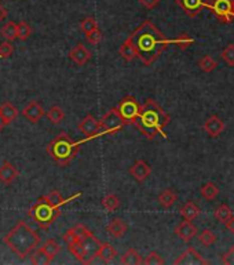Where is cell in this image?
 Wrapping results in <instances>:
<instances>
[{
	"label": "cell",
	"mask_w": 234,
	"mask_h": 265,
	"mask_svg": "<svg viewBox=\"0 0 234 265\" xmlns=\"http://www.w3.org/2000/svg\"><path fill=\"white\" fill-rule=\"evenodd\" d=\"M3 242L20 258H25L38 249L39 244H40V236L28 224L18 222L16 227L6 235Z\"/></svg>",
	"instance_id": "obj_3"
},
{
	"label": "cell",
	"mask_w": 234,
	"mask_h": 265,
	"mask_svg": "<svg viewBox=\"0 0 234 265\" xmlns=\"http://www.w3.org/2000/svg\"><path fill=\"white\" fill-rule=\"evenodd\" d=\"M101 129L102 134H114L117 131H120L126 125V122L122 118V115L119 114L117 108H112L103 115L101 120Z\"/></svg>",
	"instance_id": "obj_7"
},
{
	"label": "cell",
	"mask_w": 234,
	"mask_h": 265,
	"mask_svg": "<svg viewBox=\"0 0 234 265\" xmlns=\"http://www.w3.org/2000/svg\"><path fill=\"white\" fill-rule=\"evenodd\" d=\"M80 242H81V244L84 246L85 253H87V257H88V261H90L91 264V262L98 257V253H99V249H101L102 243L95 238V236H94V235H92V233H90L88 236H85V238L81 239Z\"/></svg>",
	"instance_id": "obj_12"
},
{
	"label": "cell",
	"mask_w": 234,
	"mask_h": 265,
	"mask_svg": "<svg viewBox=\"0 0 234 265\" xmlns=\"http://www.w3.org/2000/svg\"><path fill=\"white\" fill-rule=\"evenodd\" d=\"M106 231L113 238H122L128 231V227L122 218H113V220H110L109 224H107Z\"/></svg>",
	"instance_id": "obj_19"
},
{
	"label": "cell",
	"mask_w": 234,
	"mask_h": 265,
	"mask_svg": "<svg viewBox=\"0 0 234 265\" xmlns=\"http://www.w3.org/2000/svg\"><path fill=\"white\" fill-rule=\"evenodd\" d=\"M197 65L198 68L202 70V72H205V73H209V72H212L218 68V61H215L211 57V55H204L201 60L197 62Z\"/></svg>",
	"instance_id": "obj_30"
},
{
	"label": "cell",
	"mask_w": 234,
	"mask_h": 265,
	"mask_svg": "<svg viewBox=\"0 0 234 265\" xmlns=\"http://www.w3.org/2000/svg\"><path fill=\"white\" fill-rule=\"evenodd\" d=\"M0 35L9 40V42H13L14 39L18 38V24H16L14 21H9L6 22L5 25L0 29Z\"/></svg>",
	"instance_id": "obj_25"
},
{
	"label": "cell",
	"mask_w": 234,
	"mask_h": 265,
	"mask_svg": "<svg viewBox=\"0 0 234 265\" xmlns=\"http://www.w3.org/2000/svg\"><path fill=\"white\" fill-rule=\"evenodd\" d=\"M7 125H9V122L5 119V116H3V115L0 114V130H3Z\"/></svg>",
	"instance_id": "obj_46"
},
{
	"label": "cell",
	"mask_w": 234,
	"mask_h": 265,
	"mask_svg": "<svg viewBox=\"0 0 234 265\" xmlns=\"http://www.w3.org/2000/svg\"><path fill=\"white\" fill-rule=\"evenodd\" d=\"M128 39L137 50L138 58L146 66L152 65L164 53L167 47L172 44V40L165 38L164 33L150 20L142 21V24L128 36Z\"/></svg>",
	"instance_id": "obj_1"
},
{
	"label": "cell",
	"mask_w": 234,
	"mask_h": 265,
	"mask_svg": "<svg viewBox=\"0 0 234 265\" xmlns=\"http://www.w3.org/2000/svg\"><path fill=\"white\" fill-rule=\"evenodd\" d=\"M208 9L223 24H230L233 21V0H212Z\"/></svg>",
	"instance_id": "obj_8"
},
{
	"label": "cell",
	"mask_w": 234,
	"mask_h": 265,
	"mask_svg": "<svg viewBox=\"0 0 234 265\" xmlns=\"http://www.w3.org/2000/svg\"><path fill=\"white\" fill-rule=\"evenodd\" d=\"M175 265H207L208 261L204 260L194 247H189L182 253L175 261Z\"/></svg>",
	"instance_id": "obj_11"
},
{
	"label": "cell",
	"mask_w": 234,
	"mask_h": 265,
	"mask_svg": "<svg viewBox=\"0 0 234 265\" xmlns=\"http://www.w3.org/2000/svg\"><path fill=\"white\" fill-rule=\"evenodd\" d=\"M102 207L106 211H109V213H113V211H116L120 207V199L116 195H113V194H107L102 199Z\"/></svg>",
	"instance_id": "obj_31"
},
{
	"label": "cell",
	"mask_w": 234,
	"mask_h": 265,
	"mask_svg": "<svg viewBox=\"0 0 234 265\" xmlns=\"http://www.w3.org/2000/svg\"><path fill=\"white\" fill-rule=\"evenodd\" d=\"M176 199H178V195H176V192L174 190H164L159 196H157V200H159V203L164 209H170L172 206L175 205Z\"/></svg>",
	"instance_id": "obj_23"
},
{
	"label": "cell",
	"mask_w": 234,
	"mask_h": 265,
	"mask_svg": "<svg viewBox=\"0 0 234 265\" xmlns=\"http://www.w3.org/2000/svg\"><path fill=\"white\" fill-rule=\"evenodd\" d=\"M144 264L146 265H163L164 264V260L163 257L156 253V251H150L149 254L146 255V258L144 260Z\"/></svg>",
	"instance_id": "obj_40"
},
{
	"label": "cell",
	"mask_w": 234,
	"mask_h": 265,
	"mask_svg": "<svg viewBox=\"0 0 234 265\" xmlns=\"http://www.w3.org/2000/svg\"><path fill=\"white\" fill-rule=\"evenodd\" d=\"M222 58L229 66H234V43L227 44L222 51Z\"/></svg>",
	"instance_id": "obj_38"
},
{
	"label": "cell",
	"mask_w": 234,
	"mask_h": 265,
	"mask_svg": "<svg viewBox=\"0 0 234 265\" xmlns=\"http://www.w3.org/2000/svg\"><path fill=\"white\" fill-rule=\"evenodd\" d=\"M200 211L201 210L198 209V206L194 202H187L181 209V214L187 221H193V220H196L197 217L200 216Z\"/></svg>",
	"instance_id": "obj_24"
},
{
	"label": "cell",
	"mask_w": 234,
	"mask_h": 265,
	"mask_svg": "<svg viewBox=\"0 0 234 265\" xmlns=\"http://www.w3.org/2000/svg\"><path fill=\"white\" fill-rule=\"evenodd\" d=\"M14 53V46L11 44V42L6 40L0 43V58H9Z\"/></svg>",
	"instance_id": "obj_41"
},
{
	"label": "cell",
	"mask_w": 234,
	"mask_h": 265,
	"mask_svg": "<svg viewBox=\"0 0 234 265\" xmlns=\"http://www.w3.org/2000/svg\"><path fill=\"white\" fill-rule=\"evenodd\" d=\"M0 114L5 116V119L7 120L9 123H11V122L18 116L20 112H18V109L11 103H5L0 105Z\"/></svg>",
	"instance_id": "obj_29"
},
{
	"label": "cell",
	"mask_w": 234,
	"mask_h": 265,
	"mask_svg": "<svg viewBox=\"0 0 234 265\" xmlns=\"http://www.w3.org/2000/svg\"><path fill=\"white\" fill-rule=\"evenodd\" d=\"M119 114L126 122V125H135V122L142 112V105L138 103V100L133 96L124 97L116 107Z\"/></svg>",
	"instance_id": "obj_6"
},
{
	"label": "cell",
	"mask_w": 234,
	"mask_h": 265,
	"mask_svg": "<svg viewBox=\"0 0 234 265\" xmlns=\"http://www.w3.org/2000/svg\"><path fill=\"white\" fill-rule=\"evenodd\" d=\"M6 17H7V10H6L5 7L3 6L0 5V22L3 21L5 20Z\"/></svg>",
	"instance_id": "obj_47"
},
{
	"label": "cell",
	"mask_w": 234,
	"mask_h": 265,
	"mask_svg": "<svg viewBox=\"0 0 234 265\" xmlns=\"http://www.w3.org/2000/svg\"><path fill=\"white\" fill-rule=\"evenodd\" d=\"M170 120V115L160 107L159 103L153 98H148L142 105V112L135 122V126L148 140H153L156 135L167 138L164 127H167Z\"/></svg>",
	"instance_id": "obj_2"
},
{
	"label": "cell",
	"mask_w": 234,
	"mask_h": 265,
	"mask_svg": "<svg viewBox=\"0 0 234 265\" xmlns=\"http://www.w3.org/2000/svg\"><path fill=\"white\" fill-rule=\"evenodd\" d=\"M91 51L83 44H76L73 49L69 51V58L75 62L77 66L85 65L91 60Z\"/></svg>",
	"instance_id": "obj_13"
},
{
	"label": "cell",
	"mask_w": 234,
	"mask_h": 265,
	"mask_svg": "<svg viewBox=\"0 0 234 265\" xmlns=\"http://www.w3.org/2000/svg\"><path fill=\"white\" fill-rule=\"evenodd\" d=\"M231 217H233V213H231V210H230V207L227 205H220L215 210V218L219 222H222V224H226Z\"/></svg>",
	"instance_id": "obj_34"
},
{
	"label": "cell",
	"mask_w": 234,
	"mask_h": 265,
	"mask_svg": "<svg viewBox=\"0 0 234 265\" xmlns=\"http://www.w3.org/2000/svg\"><path fill=\"white\" fill-rule=\"evenodd\" d=\"M22 115H24V118L29 122H32V123H38L39 120L42 119L43 116L46 115L44 112V109L39 103L36 101H31L29 104L25 105V108L22 109Z\"/></svg>",
	"instance_id": "obj_14"
},
{
	"label": "cell",
	"mask_w": 234,
	"mask_h": 265,
	"mask_svg": "<svg viewBox=\"0 0 234 265\" xmlns=\"http://www.w3.org/2000/svg\"><path fill=\"white\" fill-rule=\"evenodd\" d=\"M194 42H196V40H194L192 36H189L187 33H181L178 38L172 40V44H175L176 47H179L181 50H186L189 49L192 44H194Z\"/></svg>",
	"instance_id": "obj_35"
},
{
	"label": "cell",
	"mask_w": 234,
	"mask_h": 265,
	"mask_svg": "<svg viewBox=\"0 0 234 265\" xmlns=\"http://www.w3.org/2000/svg\"><path fill=\"white\" fill-rule=\"evenodd\" d=\"M85 38H87V40H88L91 44H94V46H95V44L101 43L103 35H102L101 29H99V28H95L94 31H91L90 33H87V35H85Z\"/></svg>",
	"instance_id": "obj_42"
},
{
	"label": "cell",
	"mask_w": 234,
	"mask_h": 265,
	"mask_svg": "<svg viewBox=\"0 0 234 265\" xmlns=\"http://www.w3.org/2000/svg\"><path fill=\"white\" fill-rule=\"evenodd\" d=\"M222 262L226 265H234V246L222 255Z\"/></svg>",
	"instance_id": "obj_43"
},
{
	"label": "cell",
	"mask_w": 234,
	"mask_h": 265,
	"mask_svg": "<svg viewBox=\"0 0 234 265\" xmlns=\"http://www.w3.org/2000/svg\"><path fill=\"white\" fill-rule=\"evenodd\" d=\"M175 233L179 236V238L183 240V242H190L194 236H197V228L192 224V221H187L185 220L183 222H181L175 229Z\"/></svg>",
	"instance_id": "obj_18"
},
{
	"label": "cell",
	"mask_w": 234,
	"mask_h": 265,
	"mask_svg": "<svg viewBox=\"0 0 234 265\" xmlns=\"http://www.w3.org/2000/svg\"><path fill=\"white\" fill-rule=\"evenodd\" d=\"M216 235L211 231V229H204L202 232L198 233V242L202 244V246H205V247H209V246H212V244L216 243Z\"/></svg>",
	"instance_id": "obj_32"
},
{
	"label": "cell",
	"mask_w": 234,
	"mask_h": 265,
	"mask_svg": "<svg viewBox=\"0 0 234 265\" xmlns=\"http://www.w3.org/2000/svg\"><path fill=\"white\" fill-rule=\"evenodd\" d=\"M59 213H61V207L54 206L53 203L48 202V199L46 196H43V198H40V199L31 207L29 216L32 217L39 227L48 228L57 220Z\"/></svg>",
	"instance_id": "obj_5"
},
{
	"label": "cell",
	"mask_w": 234,
	"mask_h": 265,
	"mask_svg": "<svg viewBox=\"0 0 234 265\" xmlns=\"http://www.w3.org/2000/svg\"><path fill=\"white\" fill-rule=\"evenodd\" d=\"M119 54H120V57H122L123 60L128 61V62L138 57V54H137V50H135L134 44L131 43V40H130L128 38L126 39V40L122 43V46H120V49H119Z\"/></svg>",
	"instance_id": "obj_21"
},
{
	"label": "cell",
	"mask_w": 234,
	"mask_h": 265,
	"mask_svg": "<svg viewBox=\"0 0 234 265\" xmlns=\"http://www.w3.org/2000/svg\"><path fill=\"white\" fill-rule=\"evenodd\" d=\"M116 255H117V251L112 244L102 243L101 249H99V253H98V257H99L103 262H106V264L112 262Z\"/></svg>",
	"instance_id": "obj_27"
},
{
	"label": "cell",
	"mask_w": 234,
	"mask_h": 265,
	"mask_svg": "<svg viewBox=\"0 0 234 265\" xmlns=\"http://www.w3.org/2000/svg\"><path fill=\"white\" fill-rule=\"evenodd\" d=\"M233 14H234V0H233Z\"/></svg>",
	"instance_id": "obj_48"
},
{
	"label": "cell",
	"mask_w": 234,
	"mask_h": 265,
	"mask_svg": "<svg viewBox=\"0 0 234 265\" xmlns=\"http://www.w3.org/2000/svg\"><path fill=\"white\" fill-rule=\"evenodd\" d=\"M204 130H205V133H207L209 137L216 138V137H219L224 130L223 120L219 119L216 115H213V116H211V118L204 123Z\"/></svg>",
	"instance_id": "obj_17"
},
{
	"label": "cell",
	"mask_w": 234,
	"mask_h": 265,
	"mask_svg": "<svg viewBox=\"0 0 234 265\" xmlns=\"http://www.w3.org/2000/svg\"><path fill=\"white\" fill-rule=\"evenodd\" d=\"M175 3L181 7L182 10L185 11V14L187 17L194 18L204 9H208L211 2L209 0H175Z\"/></svg>",
	"instance_id": "obj_10"
},
{
	"label": "cell",
	"mask_w": 234,
	"mask_h": 265,
	"mask_svg": "<svg viewBox=\"0 0 234 265\" xmlns=\"http://www.w3.org/2000/svg\"><path fill=\"white\" fill-rule=\"evenodd\" d=\"M80 28H81V31L87 35V33H90L91 31H94L95 28H98V24H96L95 18L87 17V18H84L83 21L80 22Z\"/></svg>",
	"instance_id": "obj_39"
},
{
	"label": "cell",
	"mask_w": 234,
	"mask_h": 265,
	"mask_svg": "<svg viewBox=\"0 0 234 265\" xmlns=\"http://www.w3.org/2000/svg\"><path fill=\"white\" fill-rule=\"evenodd\" d=\"M130 174L133 175L135 181L145 183V180L149 179V175L152 174V167L145 160H137L133 167L130 168Z\"/></svg>",
	"instance_id": "obj_15"
},
{
	"label": "cell",
	"mask_w": 234,
	"mask_h": 265,
	"mask_svg": "<svg viewBox=\"0 0 234 265\" xmlns=\"http://www.w3.org/2000/svg\"><path fill=\"white\" fill-rule=\"evenodd\" d=\"M138 2L141 3V6H144L145 9H148V10L155 9L160 3V0H138Z\"/></svg>",
	"instance_id": "obj_44"
},
{
	"label": "cell",
	"mask_w": 234,
	"mask_h": 265,
	"mask_svg": "<svg viewBox=\"0 0 234 265\" xmlns=\"http://www.w3.org/2000/svg\"><path fill=\"white\" fill-rule=\"evenodd\" d=\"M53 260V257L48 254L47 251L43 249V247H38V249L35 250L32 254H31V262L35 265L51 264V261Z\"/></svg>",
	"instance_id": "obj_22"
},
{
	"label": "cell",
	"mask_w": 234,
	"mask_h": 265,
	"mask_svg": "<svg viewBox=\"0 0 234 265\" xmlns=\"http://www.w3.org/2000/svg\"><path fill=\"white\" fill-rule=\"evenodd\" d=\"M77 129L85 135L84 141L92 140V138H95V137L103 135L102 134L101 122H98L92 115H87L84 119L80 122ZM84 141H83V142H84Z\"/></svg>",
	"instance_id": "obj_9"
},
{
	"label": "cell",
	"mask_w": 234,
	"mask_h": 265,
	"mask_svg": "<svg viewBox=\"0 0 234 265\" xmlns=\"http://www.w3.org/2000/svg\"><path fill=\"white\" fill-rule=\"evenodd\" d=\"M46 116H47V119L50 120L53 125H59V123L65 119V112L64 109L55 105V107H51V108L48 109L47 112H46Z\"/></svg>",
	"instance_id": "obj_28"
},
{
	"label": "cell",
	"mask_w": 234,
	"mask_h": 265,
	"mask_svg": "<svg viewBox=\"0 0 234 265\" xmlns=\"http://www.w3.org/2000/svg\"><path fill=\"white\" fill-rule=\"evenodd\" d=\"M18 175H20V173H18V170L13 163L5 162L0 166V183L10 185L18 179Z\"/></svg>",
	"instance_id": "obj_16"
},
{
	"label": "cell",
	"mask_w": 234,
	"mask_h": 265,
	"mask_svg": "<svg viewBox=\"0 0 234 265\" xmlns=\"http://www.w3.org/2000/svg\"><path fill=\"white\" fill-rule=\"evenodd\" d=\"M68 249L72 254L75 255L76 260H79L81 264H90L88 261V257H87V253H85L84 246L81 244L80 240H75L73 243L68 244Z\"/></svg>",
	"instance_id": "obj_20"
},
{
	"label": "cell",
	"mask_w": 234,
	"mask_h": 265,
	"mask_svg": "<svg viewBox=\"0 0 234 265\" xmlns=\"http://www.w3.org/2000/svg\"><path fill=\"white\" fill-rule=\"evenodd\" d=\"M224 225H226V228H227V231H230V232L234 235V216L231 217V218H230L229 221L226 222Z\"/></svg>",
	"instance_id": "obj_45"
},
{
	"label": "cell",
	"mask_w": 234,
	"mask_h": 265,
	"mask_svg": "<svg viewBox=\"0 0 234 265\" xmlns=\"http://www.w3.org/2000/svg\"><path fill=\"white\" fill-rule=\"evenodd\" d=\"M42 247L46 250V251H47L48 254L51 255L53 258L55 257V255L58 254L59 251H61V244H59L55 239H48V240H46Z\"/></svg>",
	"instance_id": "obj_36"
},
{
	"label": "cell",
	"mask_w": 234,
	"mask_h": 265,
	"mask_svg": "<svg viewBox=\"0 0 234 265\" xmlns=\"http://www.w3.org/2000/svg\"><path fill=\"white\" fill-rule=\"evenodd\" d=\"M120 262L124 265H139L144 264V260H142V257H141V254H139L137 250L128 249L127 251L122 255Z\"/></svg>",
	"instance_id": "obj_26"
},
{
	"label": "cell",
	"mask_w": 234,
	"mask_h": 265,
	"mask_svg": "<svg viewBox=\"0 0 234 265\" xmlns=\"http://www.w3.org/2000/svg\"><path fill=\"white\" fill-rule=\"evenodd\" d=\"M201 195L204 199H207V200H213L216 196L219 195V188L216 187V185L213 184V183H207L205 185H202V188H201Z\"/></svg>",
	"instance_id": "obj_33"
},
{
	"label": "cell",
	"mask_w": 234,
	"mask_h": 265,
	"mask_svg": "<svg viewBox=\"0 0 234 265\" xmlns=\"http://www.w3.org/2000/svg\"><path fill=\"white\" fill-rule=\"evenodd\" d=\"M81 142H75L66 133L57 135L47 145V153L59 166H68L77 155Z\"/></svg>",
	"instance_id": "obj_4"
},
{
	"label": "cell",
	"mask_w": 234,
	"mask_h": 265,
	"mask_svg": "<svg viewBox=\"0 0 234 265\" xmlns=\"http://www.w3.org/2000/svg\"><path fill=\"white\" fill-rule=\"evenodd\" d=\"M31 35H32V28H31V25L25 21L18 22V39L27 40V39H29Z\"/></svg>",
	"instance_id": "obj_37"
}]
</instances>
